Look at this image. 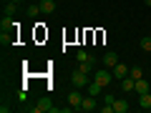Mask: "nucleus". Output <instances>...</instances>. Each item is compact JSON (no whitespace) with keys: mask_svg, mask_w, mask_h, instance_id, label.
Returning <instances> with one entry per match:
<instances>
[{"mask_svg":"<svg viewBox=\"0 0 151 113\" xmlns=\"http://www.w3.org/2000/svg\"><path fill=\"white\" fill-rule=\"evenodd\" d=\"M93 81H98L103 88H106V86H111V81H113L111 68H98V70H93Z\"/></svg>","mask_w":151,"mask_h":113,"instance_id":"nucleus-1","label":"nucleus"},{"mask_svg":"<svg viewBox=\"0 0 151 113\" xmlns=\"http://www.w3.org/2000/svg\"><path fill=\"white\" fill-rule=\"evenodd\" d=\"M70 83H73L76 88H86L91 81H88V73H83V70H78V68H76L73 73H70Z\"/></svg>","mask_w":151,"mask_h":113,"instance_id":"nucleus-2","label":"nucleus"},{"mask_svg":"<svg viewBox=\"0 0 151 113\" xmlns=\"http://www.w3.org/2000/svg\"><path fill=\"white\" fill-rule=\"evenodd\" d=\"M81 103H83V93H81V88H76V91L68 93V106L73 108V111H81Z\"/></svg>","mask_w":151,"mask_h":113,"instance_id":"nucleus-3","label":"nucleus"},{"mask_svg":"<svg viewBox=\"0 0 151 113\" xmlns=\"http://www.w3.org/2000/svg\"><path fill=\"white\" fill-rule=\"evenodd\" d=\"M33 113H45V111H53V106H50V98H38L35 106H30Z\"/></svg>","mask_w":151,"mask_h":113,"instance_id":"nucleus-4","label":"nucleus"},{"mask_svg":"<svg viewBox=\"0 0 151 113\" xmlns=\"http://www.w3.org/2000/svg\"><path fill=\"white\" fill-rule=\"evenodd\" d=\"M129 65H126V63H116V65H113V68H111V73H113V78H116V81H121V78H126V75H129Z\"/></svg>","mask_w":151,"mask_h":113,"instance_id":"nucleus-5","label":"nucleus"},{"mask_svg":"<svg viewBox=\"0 0 151 113\" xmlns=\"http://www.w3.org/2000/svg\"><path fill=\"white\" fill-rule=\"evenodd\" d=\"M96 108H98V103H96V96H88V93H86V96H83V103H81V111H96Z\"/></svg>","mask_w":151,"mask_h":113,"instance_id":"nucleus-6","label":"nucleus"},{"mask_svg":"<svg viewBox=\"0 0 151 113\" xmlns=\"http://www.w3.org/2000/svg\"><path fill=\"white\" fill-rule=\"evenodd\" d=\"M38 5H40V13H45V15L55 13V0H40Z\"/></svg>","mask_w":151,"mask_h":113,"instance_id":"nucleus-7","label":"nucleus"},{"mask_svg":"<svg viewBox=\"0 0 151 113\" xmlns=\"http://www.w3.org/2000/svg\"><path fill=\"white\" fill-rule=\"evenodd\" d=\"M129 111V101L126 98H116L113 101V113H126Z\"/></svg>","mask_w":151,"mask_h":113,"instance_id":"nucleus-8","label":"nucleus"},{"mask_svg":"<svg viewBox=\"0 0 151 113\" xmlns=\"http://www.w3.org/2000/svg\"><path fill=\"white\" fill-rule=\"evenodd\" d=\"M136 88V81L131 78V75H126V78H121V91H126V93H131Z\"/></svg>","mask_w":151,"mask_h":113,"instance_id":"nucleus-9","label":"nucleus"},{"mask_svg":"<svg viewBox=\"0 0 151 113\" xmlns=\"http://www.w3.org/2000/svg\"><path fill=\"white\" fill-rule=\"evenodd\" d=\"M119 63V55L116 53H111V50H108L106 55H103V65H106V68H113V65Z\"/></svg>","mask_w":151,"mask_h":113,"instance_id":"nucleus-10","label":"nucleus"},{"mask_svg":"<svg viewBox=\"0 0 151 113\" xmlns=\"http://www.w3.org/2000/svg\"><path fill=\"white\" fill-rule=\"evenodd\" d=\"M86 91H88V96H98V93L103 91V86H101L98 81H91V83L86 86Z\"/></svg>","mask_w":151,"mask_h":113,"instance_id":"nucleus-11","label":"nucleus"},{"mask_svg":"<svg viewBox=\"0 0 151 113\" xmlns=\"http://www.w3.org/2000/svg\"><path fill=\"white\" fill-rule=\"evenodd\" d=\"M139 106L144 108V111H149L151 108V93H141L139 96Z\"/></svg>","mask_w":151,"mask_h":113,"instance_id":"nucleus-12","label":"nucleus"},{"mask_svg":"<svg viewBox=\"0 0 151 113\" xmlns=\"http://www.w3.org/2000/svg\"><path fill=\"white\" fill-rule=\"evenodd\" d=\"M0 25H3V30H13V28H15V23H13V15H3V20H0Z\"/></svg>","mask_w":151,"mask_h":113,"instance_id":"nucleus-13","label":"nucleus"},{"mask_svg":"<svg viewBox=\"0 0 151 113\" xmlns=\"http://www.w3.org/2000/svg\"><path fill=\"white\" fill-rule=\"evenodd\" d=\"M134 91L139 93V96H141V93H149V83H146V78H139V81H136V88H134Z\"/></svg>","mask_w":151,"mask_h":113,"instance_id":"nucleus-14","label":"nucleus"},{"mask_svg":"<svg viewBox=\"0 0 151 113\" xmlns=\"http://www.w3.org/2000/svg\"><path fill=\"white\" fill-rule=\"evenodd\" d=\"M76 58H78V60H86V63H96V58H93L91 53H86V50H78V53H76Z\"/></svg>","mask_w":151,"mask_h":113,"instance_id":"nucleus-15","label":"nucleus"},{"mask_svg":"<svg viewBox=\"0 0 151 113\" xmlns=\"http://www.w3.org/2000/svg\"><path fill=\"white\" fill-rule=\"evenodd\" d=\"M129 75H131V78H134V81H139V78H144V70H141L139 65H134V68L129 70Z\"/></svg>","mask_w":151,"mask_h":113,"instance_id":"nucleus-16","label":"nucleus"},{"mask_svg":"<svg viewBox=\"0 0 151 113\" xmlns=\"http://www.w3.org/2000/svg\"><path fill=\"white\" fill-rule=\"evenodd\" d=\"M78 70H83V73H91L93 70V63H86V60H78V65H76Z\"/></svg>","mask_w":151,"mask_h":113,"instance_id":"nucleus-17","label":"nucleus"},{"mask_svg":"<svg viewBox=\"0 0 151 113\" xmlns=\"http://www.w3.org/2000/svg\"><path fill=\"white\" fill-rule=\"evenodd\" d=\"M139 45H141V50L151 53V38H149V35H146V38H141V43H139Z\"/></svg>","mask_w":151,"mask_h":113,"instance_id":"nucleus-18","label":"nucleus"},{"mask_svg":"<svg viewBox=\"0 0 151 113\" xmlns=\"http://www.w3.org/2000/svg\"><path fill=\"white\" fill-rule=\"evenodd\" d=\"M28 15H30V18H38V15H40V5H30V8H28Z\"/></svg>","mask_w":151,"mask_h":113,"instance_id":"nucleus-19","label":"nucleus"},{"mask_svg":"<svg viewBox=\"0 0 151 113\" xmlns=\"http://www.w3.org/2000/svg\"><path fill=\"white\" fill-rule=\"evenodd\" d=\"M15 10H18V3H13V0H10V3L5 5V13H8V15H13Z\"/></svg>","mask_w":151,"mask_h":113,"instance_id":"nucleus-20","label":"nucleus"},{"mask_svg":"<svg viewBox=\"0 0 151 113\" xmlns=\"http://www.w3.org/2000/svg\"><path fill=\"white\" fill-rule=\"evenodd\" d=\"M144 5H146V8H151V0H144Z\"/></svg>","mask_w":151,"mask_h":113,"instance_id":"nucleus-21","label":"nucleus"},{"mask_svg":"<svg viewBox=\"0 0 151 113\" xmlns=\"http://www.w3.org/2000/svg\"><path fill=\"white\" fill-rule=\"evenodd\" d=\"M25 3H33V0H25Z\"/></svg>","mask_w":151,"mask_h":113,"instance_id":"nucleus-22","label":"nucleus"}]
</instances>
